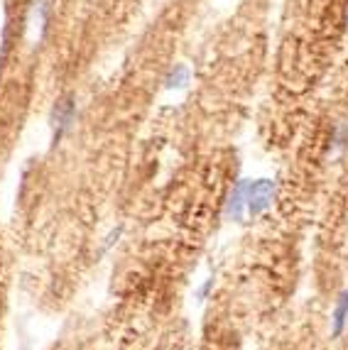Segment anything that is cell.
I'll list each match as a JSON object with an SVG mask.
<instances>
[{
	"label": "cell",
	"instance_id": "obj_7",
	"mask_svg": "<svg viewBox=\"0 0 348 350\" xmlns=\"http://www.w3.org/2000/svg\"><path fill=\"white\" fill-rule=\"evenodd\" d=\"M346 23H348V18H346Z\"/></svg>",
	"mask_w": 348,
	"mask_h": 350
},
{
	"label": "cell",
	"instance_id": "obj_2",
	"mask_svg": "<svg viewBox=\"0 0 348 350\" xmlns=\"http://www.w3.org/2000/svg\"><path fill=\"white\" fill-rule=\"evenodd\" d=\"M275 201V181L273 179H250L248 187V216H260Z\"/></svg>",
	"mask_w": 348,
	"mask_h": 350
},
{
	"label": "cell",
	"instance_id": "obj_1",
	"mask_svg": "<svg viewBox=\"0 0 348 350\" xmlns=\"http://www.w3.org/2000/svg\"><path fill=\"white\" fill-rule=\"evenodd\" d=\"M76 116H79V105H76L74 94H64L62 98L54 100L52 111H49V128H52V140L57 145L76 123Z\"/></svg>",
	"mask_w": 348,
	"mask_h": 350
},
{
	"label": "cell",
	"instance_id": "obj_6",
	"mask_svg": "<svg viewBox=\"0 0 348 350\" xmlns=\"http://www.w3.org/2000/svg\"><path fill=\"white\" fill-rule=\"evenodd\" d=\"M348 145V123H334L331 125V135H329V150L331 154L341 152Z\"/></svg>",
	"mask_w": 348,
	"mask_h": 350
},
{
	"label": "cell",
	"instance_id": "obj_3",
	"mask_svg": "<svg viewBox=\"0 0 348 350\" xmlns=\"http://www.w3.org/2000/svg\"><path fill=\"white\" fill-rule=\"evenodd\" d=\"M248 187L250 179H238L233 184L231 193H228L226 206H223V216L228 221H243V216L248 213Z\"/></svg>",
	"mask_w": 348,
	"mask_h": 350
},
{
	"label": "cell",
	"instance_id": "obj_5",
	"mask_svg": "<svg viewBox=\"0 0 348 350\" xmlns=\"http://www.w3.org/2000/svg\"><path fill=\"white\" fill-rule=\"evenodd\" d=\"M348 323V292H341L334 304V314H331V336L338 338L343 331H346Z\"/></svg>",
	"mask_w": 348,
	"mask_h": 350
},
{
	"label": "cell",
	"instance_id": "obj_4",
	"mask_svg": "<svg viewBox=\"0 0 348 350\" xmlns=\"http://www.w3.org/2000/svg\"><path fill=\"white\" fill-rule=\"evenodd\" d=\"M164 91H184L192 83V69L189 64H174L169 66V71L164 74Z\"/></svg>",
	"mask_w": 348,
	"mask_h": 350
}]
</instances>
